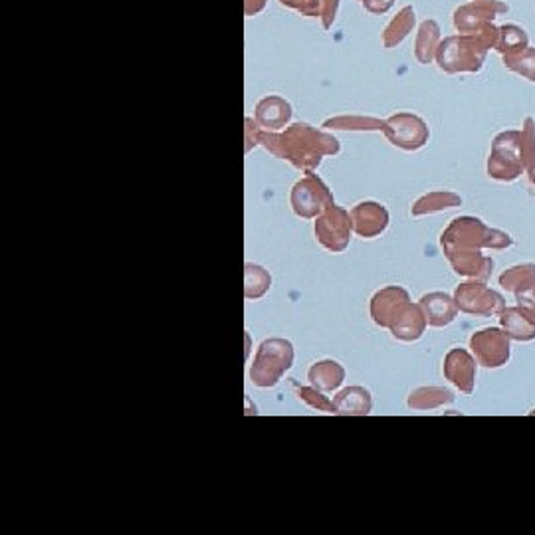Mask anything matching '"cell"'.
Instances as JSON below:
<instances>
[{"label": "cell", "instance_id": "1", "mask_svg": "<svg viewBox=\"0 0 535 535\" xmlns=\"http://www.w3.org/2000/svg\"><path fill=\"white\" fill-rule=\"evenodd\" d=\"M293 361V347L290 341L270 339L260 345V352L251 369V379L256 386H274Z\"/></svg>", "mask_w": 535, "mask_h": 535}, {"label": "cell", "instance_id": "2", "mask_svg": "<svg viewBox=\"0 0 535 535\" xmlns=\"http://www.w3.org/2000/svg\"><path fill=\"white\" fill-rule=\"evenodd\" d=\"M316 234L319 244L327 248L331 252H341L347 248L349 242V225L345 220V215L337 212V218L331 215L324 217L316 226Z\"/></svg>", "mask_w": 535, "mask_h": 535}, {"label": "cell", "instance_id": "3", "mask_svg": "<svg viewBox=\"0 0 535 535\" xmlns=\"http://www.w3.org/2000/svg\"><path fill=\"white\" fill-rule=\"evenodd\" d=\"M337 414H367L371 411V399L365 389L349 386L344 393H339L334 401Z\"/></svg>", "mask_w": 535, "mask_h": 535}, {"label": "cell", "instance_id": "4", "mask_svg": "<svg viewBox=\"0 0 535 535\" xmlns=\"http://www.w3.org/2000/svg\"><path fill=\"white\" fill-rule=\"evenodd\" d=\"M310 381L319 391H335L345 377V371L335 361H319L310 369Z\"/></svg>", "mask_w": 535, "mask_h": 535}, {"label": "cell", "instance_id": "5", "mask_svg": "<svg viewBox=\"0 0 535 535\" xmlns=\"http://www.w3.org/2000/svg\"><path fill=\"white\" fill-rule=\"evenodd\" d=\"M270 288V274L254 264L246 266V298L258 300Z\"/></svg>", "mask_w": 535, "mask_h": 535}, {"label": "cell", "instance_id": "6", "mask_svg": "<svg viewBox=\"0 0 535 535\" xmlns=\"http://www.w3.org/2000/svg\"><path fill=\"white\" fill-rule=\"evenodd\" d=\"M300 395H301V399L306 401L308 404H311L313 409L324 411V412H335L334 404H331V403L326 399V396H321L319 393L311 391V389H306V386H300Z\"/></svg>", "mask_w": 535, "mask_h": 535}]
</instances>
